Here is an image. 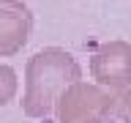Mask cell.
Here are the masks:
<instances>
[{
  "label": "cell",
  "mask_w": 131,
  "mask_h": 123,
  "mask_svg": "<svg viewBox=\"0 0 131 123\" xmlns=\"http://www.w3.org/2000/svg\"><path fill=\"white\" fill-rule=\"evenodd\" d=\"M82 79V66L71 52L60 47H47L27 60L25 71V98L22 112L27 118H44L55 107L57 96L68 85Z\"/></svg>",
  "instance_id": "obj_1"
},
{
  "label": "cell",
  "mask_w": 131,
  "mask_h": 123,
  "mask_svg": "<svg viewBox=\"0 0 131 123\" xmlns=\"http://www.w3.org/2000/svg\"><path fill=\"white\" fill-rule=\"evenodd\" d=\"M115 96L109 90L98 88V85H88V82H74L57 96L55 109L60 123H85L90 118L112 112Z\"/></svg>",
  "instance_id": "obj_2"
},
{
  "label": "cell",
  "mask_w": 131,
  "mask_h": 123,
  "mask_svg": "<svg viewBox=\"0 0 131 123\" xmlns=\"http://www.w3.org/2000/svg\"><path fill=\"white\" fill-rule=\"evenodd\" d=\"M90 74L98 85L109 90L131 88V44L128 41H106L90 57Z\"/></svg>",
  "instance_id": "obj_3"
},
{
  "label": "cell",
  "mask_w": 131,
  "mask_h": 123,
  "mask_svg": "<svg viewBox=\"0 0 131 123\" xmlns=\"http://www.w3.org/2000/svg\"><path fill=\"white\" fill-rule=\"evenodd\" d=\"M33 30V14L22 0H0V57L22 52Z\"/></svg>",
  "instance_id": "obj_4"
},
{
  "label": "cell",
  "mask_w": 131,
  "mask_h": 123,
  "mask_svg": "<svg viewBox=\"0 0 131 123\" xmlns=\"http://www.w3.org/2000/svg\"><path fill=\"white\" fill-rule=\"evenodd\" d=\"M16 96V71L11 66H0V107Z\"/></svg>",
  "instance_id": "obj_5"
},
{
  "label": "cell",
  "mask_w": 131,
  "mask_h": 123,
  "mask_svg": "<svg viewBox=\"0 0 131 123\" xmlns=\"http://www.w3.org/2000/svg\"><path fill=\"white\" fill-rule=\"evenodd\" d=\"M112 115H115L120 123H131V88L117 90L115 104H112Z\"/></svg>",
  "instance_id": "obj_6"
},
{
  "label": "cell",
  "mask_w": 131,
  "mask_h": 123,
  "mask_svg": "<svg viewBox=\"0 0 131 123\" xmlns=\"http://www.w3.org/2000/svg\"><path fill=\"white\" fill-rule=\"evenodd\" d=\"M85 123H120V120H117L112 112H106V115H98V118H90V120H85Z\"/></svg>",
  "instance_id": "obj_7"
}]
</instances>
